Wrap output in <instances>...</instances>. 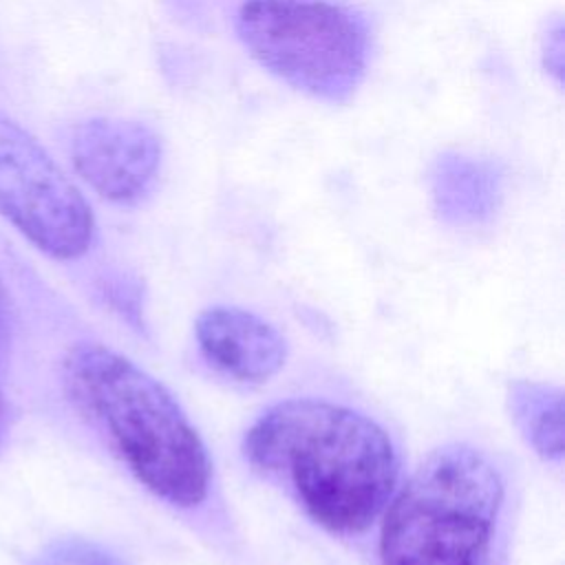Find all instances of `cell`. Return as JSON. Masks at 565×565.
<instances>
[{"label":"cell","instance_id":"cell-6","mask_svg":"<svg viewBox=\"0 0 565 565\" xmlns=\"http://www.w3.org/2000/svg\"><path fill=\"white\" fill-rule=\"evenodd\" d=\"M71 161L77 174L106 201L135 203L157 181L161 141L141 121L93 117L73 130Z\"/></svg>","mask_w":565,"mask_h":565},{"label":"cell","instance_id":"cell-4","mask_svg":"<svg viewBox=\"0 0 565 565\" xmlns=\"http://www.w3.org/2000/svg\"><path fill=\"white\" fill-rule=\"evenodd\" d=\"M236 33L249 55L291 88L344 104L369 64L366 22L329 0H245Z\"/></svg>","mask_w":565,"mask_h":565},{"label":"cell","instance_id":"cell-11","mask_svg":"<svg viewBox=\"0 0 565 565\" xmlns=\"http://www.w3.org/2000/svg\"><path fill=\"white\" fill-rule=\"evenodd\" d=\"M541 57H543V66L545 71L561 84L563 79V60H565V29H563V20L554 18L541 40Z\"/></svg>","mask_w":565,"mask_h":565},{"label":"cell","instance_id":"cell-1","mask_svg":"<svg viewBox=\"0 0 565 565\" xmlns=\"http://www.w3.org/2000/svg\"><path fill=\"white\" fill-rule=\"evenodd\" d=\"M243 455L282 486L322 527H369L397 483V452L386 430L360 411L313 397L269 406L245 433Z\"/></svg>","mask_w":565,"mask_h":565},{"label":"cell","instance_id":"cell-12","mask_svg":"<svg viewBox=\"0 0 565 565\" xmlns=\"http://www.w3.org/2000/svg\"><path fill=\"white\" fill-rule=\"evenodd\" d=\"M0 327H2V296H0Z\"/></svg>","mask_w":565,"mask_h":565},{"label":"cell","instance_id":"cell-5","mask_svg":"<svg viewBox=\"0 0 565 565\" xmlns=\"http://www.w3.org/2000/svg\"><path fill=\"white\" fill-rule=\"evenodd\" d=\"M0 214L53 258H77L93 243L95 218L84 194L7 115H0Z\"/></svg>","mask_w":565,"mask_h":565},{"label":"cell","instance_id":"cell-7","mask_svg":"<svg viewBox=\"0 0 565 565\" xmlns=\"http://www.w3.org/2000/svg\"><path fill=\"white\" fill-rule=\"evenodd\" d=\"M194 333L207 364L241 384L271 380L287 360L282 333L241 307L216 305L201 311Z\"/></svg>","mask_w":565,"mask_h":565},{"label":"cell","instance_id":"cell-10","mask_svg":"<svg viewBox=\"0 0 565 565\" xmlns=\"http://www.w3.org/2000/svg\"><path fill=\"white\" fill-rule=\"evenodd\" d=\"M42 565H121V563L108 550L90 541L68 539L49 547Z\"/></svg>","mask_w":565,"mask_h":565},{"label":"cell","instance_id":"cell-2","mask_svg":"<svg viewBox=\"0 0 565 565\" xmlns=\"http://www.w3.org/2000/svg\"><path fill=\"white\" fill-rule=\"evenodd\" d=\"M64 382L143 488L177 508L205 499V446L157 377L104 344H79L64 362Z\"/></svg>","mask_w":565,"mask_h":565},{"label":"cell","instance_id":"cell-8","mask_svg":"<svg viewBox=\"0 0 565 565\" xmlns=\"http://www.w3.org/2000/svg\"><path fill=\"white\" fill-rule=\"evenodd\" d=\"M437 214L452 225H479L492 218L503 194L501 168L488 159L444 152L430 170Z\"/></svg>","mask_w":565,"mask_h":565},{"label":"cell","instance_id":"cell-9","mask_svg":"<svg viewBox=\"0 0 565 565\" xmlns=\"http://www.w3.org/2000/svg\"><path fill=\"white\" fill-rule=\"evenodd\" d=\"M512 419L525 441L547 461L563 457V393L543 382L516 380L508 391Z\"/></svg>","mask_w":565,"mask_h":565},{"label":"cell","instance_id":"cell-3","mask_svg":"<svg viewBox=\"0 0 565 565\" xmlns=\"http://www.w3.org/2000/svg\"><path fill=\"white\" fill-rule=\"evenodd\" d=\"M501 501V475L481 450H433L386 508L382 565H488Z\"/></svg>","mask_w":565,"mask_h":565}]
</instances>
